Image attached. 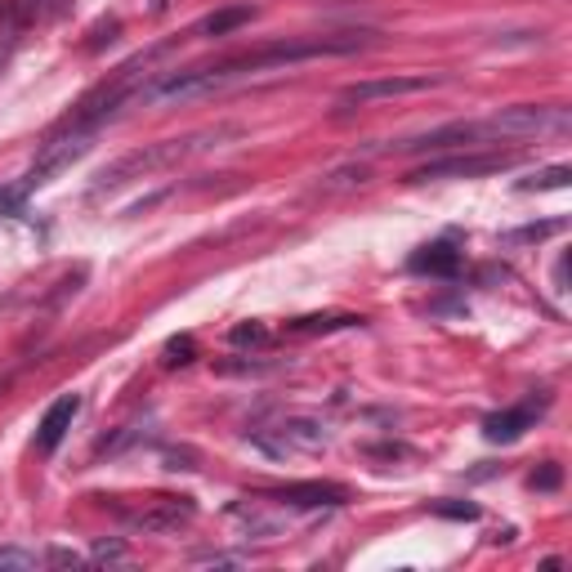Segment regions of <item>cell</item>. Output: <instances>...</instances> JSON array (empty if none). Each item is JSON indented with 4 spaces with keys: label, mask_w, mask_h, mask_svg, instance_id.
<instances>
[{
    "label": "cell",
    "mask_w": 572,
    "mask_h": 572,
    "mask_svg": "<svg viewBox=\"0 0 572 572\" xmlns=\"http://www.w3.org/2000/svg\"><path fill=\"white\" fill-rule=\"evenodd\" d=\"M349 50H358V37H345V41H292V46H268V50H255V55H241V59H228V63L175 72V77L157 81L152 90H144V99H152V103L197 99V95L224 90V86H233V81H241V77H255V72H264V68H292V63H305V59L349 55Z\"/></svg>",
    "instance_id": "6da1fadb"
},
{
    "label": "cell",
    "mask_w": 572,
    "mask_h": 572,
    "mask_svg": "<svg viewBox=\"0 0 572 572\" xmlns=\"http://www.w3.org/2000/svg\"><path fill=\"white\" fill-rule=\"evenodd\" d=\"M568 130V108L554 103H514L501 108L492 117H483V139L501 144V139H536V135H559Z\"/></svg>",
    "instance_id": "7a4b0ae2"
},
{
    "label": "cell",
    "mask_w": 572,
    "mask_h": 572,
    "mask_svg": "<svg viewBox=\"0 0 572 572\" xmlns=\"http://www.w3.org/2000/svg\"><path fill=\"white\" fill-rule=\"evenodd\" d=\"M210 135V130H206ZM206 135H188V139H166V144H152V148H139V152H130V157H121V161H112L99 179H95V197L99 193H112V188H121L126 179H144V175H152V170H161V166H170V161H179V157H188V152H197V148H206L201 139Z\"/></svg>",
    "instance_id": "3957f363"
},
{
    "label": "cell",
    "mask_w": 572,
    "mask_h": 572,
    "mask_svg": "<svg viewBox=\"0 0 572 572\" xmlns=\"http://www.w3.org/2000/svg\"><path fill=\"white\" fill-rule=\"evenodd\" d=\"M90 139H95V130L90 126H81V121H68V130L63 135H55L46 148H41V157L32 161V170L23 175V184H19V193L28 197V193H37V188H46V184H55L72 161H81L86 152H90Z\"/></svg>",
    "instance_id": "277c9868"
},
{
    "label": "cell",
    "mask_w": 572,
    "mask_h": 572,
    "mask_svg": "<svg viewBox=\"0 0 572 572\" xmlns=\"http://www.w3.org/2000/svg\"><path fill=\"white\" fill-rule=\"evenodd\" d=\"M514 157L505 152H465V157H443V161H430L421 170H412L407 179L412 184H430V179H479V175H496V170H510Z\"/></svg>",
    "instance_id": "5b68a950"
},
{
    "label": "cell",
    "mask_w": 572,
    "mask_h": 572,
    "mask_svg": "<svg viewBox=\"0 0 572 572\" xmlns=\"http://www.w3.org/2000/svg\"><path fill=\"white\" fill-rule=\"evenodd\" d=\"M332 443V434H327V425H318V421H282L277 425V438H268V434H255V447H264L268 456H286V452H323Z\"/></svg>",
    "instance_id": "8992f818"
},
{
    "label": "cell",
    "mask_w": 572,
    "mask_h": 572,
    "mask_svg": "<svg viewBox=\"0 0 572 572\" xmlns=\"http://www.w3.org/2000/svg\"><path fill=\"white\" fill-rule=\"evenodd\" d=\"M193 514H197V505L188 496H157L152 505H144V510L130 514V527L161 536V532H179L184 523H193Z\"/></svg>",
    "instance_id": "52a82bcc"
},
{
    "label": "cell",
    "mask_w": 572,
    "mask_h": 572,
    "mask_svg": "<svg viewBox=\"0 0 572 572\" xmlns=\"http://www.w3.org/2000/svg\"><path fill=\"white\" fill-rule=\"evenodd\" d=\"M438 81L434 77H381V81H358L341 95V103H376V99H403V95H421V90H434Z\"/></svg>",
    "instance_id": "ba28073f"
},
{
    "label": "cell",
    "mask_w": 572,
    "mask_h": 572,
    "mask_svg": "<svg viewBox=\"0 0 572 572\" xmlns=\"http://www.w3.org/2000/svg\"><path fill=\"white\" fill-rule=\"evenodd\" d=\"M77 416H81V398H77V394H63L59 403H50V412H46L41 425H37V452H41V456H55Z\"/></svg>",
    "instance_id": "9c48e42d"
},
{
    "label": "cell",
    "mask_w": 572,
    "mask_h": 572,
    "mask_svg": "<svg viewBox=\"0 0 572 572\" xmlns=\"http://www.w3.org/2000/svg\"><path fill=\"white\" fill-rule=\"evenodd\" d=\"M541 412H545V398L541 403H523V407H505V412H496V416L483 421V438L487 443H519Z\"/></svg>",
    "instance_id": "30bf717a"
},
{
    "label": "cell",
    "mask_w": 572,
    "mask_h": 572,
    "mask_svg": "<svg viewBox=\"0 0 572 572\" xmlns=\"http://www.w3.org/2000/svg\"><path fill=\"white\" fill-rule=\"evenodd\" d=\"M349 492L336 487V483H292V487H282L273 492L268 501H282V505H296V510H318V505H341Z\"/></svg>",
    "instance_id": "8fae6325"
},
{
    "label": "cell",
    "mask_w": 572,
    "mask_h": 572,
    "mask_svg": "<svg viewBox=\"0 0 572 572\" xmlns=\"http://www.w3.org/2000/svg\"><path fill=\"white\" fill-rule=\"evenodd\" d=\"M412 273H430V277H456L461 273V250L452 241H430L412 255Z\"/></svg>",
    "instance_id": "7c38bea8"
},
{
    "label": "cell",
    "mask_w": 572,
    "mask_h": 572,
    "mask_svg": "<svg viewBox=\"0 0 572 572\" xmlns=\"http://www.w3.org/2000/svg\"><path fill=\"white\" fill-rule=\"evenodd\" d=\"M241 23H250V6L219 10V14L201 19V23H197V37H228V32H233V28H241Z\"/></svg>",
    "instance_id": "4fadbf2b"
},
{
    "label": "cell",
    "mask_w": 572,
    "mask_h": 572,
    "mask_svg": "<svg viewBox=\"0 0 572 572\" xmlns=\"http://www.w3.org/2000/svg\"><path fill=\"white\" fill-rule=\"evenodd\" d=\"M46 559L37 550H23V545H0V572H32L41 568Z\"/></svg>",
    "instance_id": "5bb4252c"
},
{
    "label": "cell",
    "mask_w": 572,
    "mask_h": 572,
    "mask_svg": "<svg viewBox=\"0 0 572 572\" xmlns=\"http://www.w3.org/2000/svg\"><path fill=\"white\" fill-rule=\"evenodd\" d=\"M568 179H572L568 166H550V170H536L532 179H523L519 188H523V193H550V188H568Z\"/></svg>",
    "instance_id": "9a60e30c"
},
{
    "label": "cell",
    "mask_w": 572,
    "mask_h": 572,
    "mask_svg": "<svg viewBox=\"0 0 572 572\" xmlns=\"http://www.w3.org/2000/svg\"><path fill=\"white\" fill-rule=\"evenodd\" d=\"M559 228H563V219H545V224H527V228L505 233V241H541V237H550V233H559Z\"/></svg>",
    "instance_id": "2e32d148"
},
{
    "label": "cell",
    "mask_w": 572,
    "mask_h": 572,
    "mask_svg": "<svg viewBox=\"0 0 572 572\" xmlns=\"http://www.w3.org/2000/svg\"><path fill=\"white\" fill-rule=\"evenodd\" d=\"M354 323H363V318H354V314H341V318H300L296 332H332V327H354Z\"/></svg>",
    "instance_id": "e0dca14e"
},
{
    "label": "cell",
    "mask_w": 572,
    "mask_h": 572,
    "mask_svg": "<svg viewBox=\"0 0 572 572\" xmlns=\"http://www.w3.org/2000/svg\"><path fill=\"white\" fill-rule=\"evenodd\" d=\"M233 345H268V327L241 323V327H233Z\"/></svg>",
    "instance_id": "ac0fdd59"
},
{
    "label": "cell",
    "mask_w": 572,
    "mask_h": 572,
    "mask_svg": "<svg viewBox=\"0 0 572 572\" xmlns=\"http://www.w3.org/2000/svg\"><path fill=\"white\" fill-rule=\"evenodd\" d=\"M193 354H197L193 336H184V341H170V345H166V363H170V367H175V363H193Z\"/></svg>",
    "instance_id": "d6986e66"
},
{
    "label": "cell",
    "mask_w": 572,
    "mask_h": 572,
    "mask_svg": "<svg viewBox=\"0 0 572 572\" xmlns=\"http://www.w3.org/2000/svg\"><path fill=\"white\" fill-rule=\"evenodd\" d=\"M532 487H541V492H554V487H559V465H545V470H536V474H532Z\"/></svg>",
    "instance_id": "ffe728a7"
},
{
    "label": "cell",
    "mask_w": 572,
    "mask_h": 572,
    "mask_svg": "<svg viewBox=\"0 0 572 572\" xmlns=\"http://www.w3.org/2000/svg\"><path fill=\"white\" fill-rule=\"evenodd\" d=\"M434 510L447 514V519H479V505H470V501L465 505H434Z\"/></svg>",
    "instance_id": "44dd1931"
},
{
    "label": "cell",
    "mask_w": 572,
    "mask_h": 572,
    "mask_svg": "<svg viewBox=\"0 0 572 572\" xmlns=\"http://www.w3.org/2000/svg\"><path fill=\"white\" fill-rule=\"evenodd\" d=\"M95 559H121V545H99Z\"/></svg>",
    "instance_id": "7402d4cb"
}]
</instances>
